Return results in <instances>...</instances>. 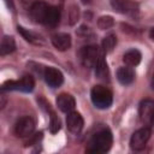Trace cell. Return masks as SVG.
<instances>
[{
    "label": "cell",
    "mask_w": 154,
    "mask_h": 154,
    "mask_svg": "<svg viewBox=\"0 0 154 154\" xmlns=\"http://www.w3.org/2000/svg\"><path fill=\"white\" fill-rule=\"evenodd\" d=\"M30 14L35 22L52 28L58 25L60 20V12L58 7H54L42 1H37L32 4L30 8Z\"/></svg>",
    "instance_id": "cell-1"
},
{
    "label": "cell",
    "mask_w": 154,
    "mask_h": 154,
    "mask_svg": "<svg viewBox=\"0 0 154 154\" xmlns=\"http://www.w3.org/2000/svg\"><path fill=\"white\" fill-rule=\"evenodd\" d=\"M112 141H113L112 132L107 129H103L93 136V138L89 142V147H88L87 152L96 153V154L106 153L109 150V148L112 146Z\"/></svg>",
    "instance_id": "cell-2"
},
{
    "label": "cell",
    "mask_w": 154,
    "mask_h": 154,
    "mask_svg": "<svg viewBox=\"0 0 154 154\" xmlns=\"http://www.w3.org/2000/svg\"><path fill=\"white\" fill-rule=\"evenodd\" d=\"M90 99L93 105L100 109L108 108L113 101L111 90L103 85H95L90 91Z\"/></svg>",
    "instance_id": "cell-3"
},
{
    "label": "cell",
    "mask_w": 154,
    "mask_h": 154,
    "mask_svg": "<svg viewBox=\"0 0 154 154\" xmlns=\"http://www.w3.org/2000/svg\"><path fill=\"white\" fill-rule=\"evenodd\" d=\"M35 87V82L34 78L30 75H25L23 76L19 81H7L2 84V90H19V91H24V93H29L32 91Z\"/></svg>",
    "instance_id": "cell-4"
},
{
    "label": "cell",
    "mask_w": 154,
    "mask_h": 154,
    "mask_svg": "<svg viewBox=\"0 0 154 154\" xmlns=\"http://www.w3.org/2000/svg\"><path fill=\"white\" fill-rule=\"evenodd\" d=\"M150 134H152V131H150V129L148 126L141 128L137 131H135L132 134L131 138H130L131 149L132 150H137V152L142 150L146 147V144H147V142H148V140L150 137Z\"/></svg>",
    "instance_id": "cell-5"
},
{
    "label": "cell",
    "mask_w": 154,
    "mask_h": 154,
    "mask_svg": "<svg viewBox=\"0 0 154 154\" xmlns=\"http://www.w3.org/2000/svg\"><path fill=\"white\" fill-rule=\"evenodd\" d=\"M79 58L82 64L85 67H95L97 60H99V49L96 46L90 45V46H85L81 49L79 52Z\"/></svg>",
    "instance_id": "cell-6"
},
{
    "label": "cell",
    "mask_w": 154,
    "mask_h": 154,
    "mask_svg": "<svg viewBox=\"0 0 154 154\" xmlns=\"http://www.w3.org/2000/svg\"><path fill=\"white\" fill-rule=\"evenodd\" d=\"M111 5L118 13L135 16L138 12V4L134 0H111Z\"/></svg>",
    "instance_id": "cell-7"
},
{
    "label": "cell",
    "mask_w": 154,
    "mask_h": 154,
    "mask_svg": "<svg viewBox=\"0 0 154 154\" xmlns=\"http://www.w3.org/2000/svg\"><path fill=\"white\" fill-rule=\"evenodd\" d=\"M35 129V122L31 117L20 118L14 126V132L19 137H30Z\"/></svg>",
    "instance_id": "cell-8"
},
{
    "label": "cell",
    "mask_w": 154,
    "mask_h": 154,
    "mask_svg": "<svg viewBox=\"0 0 154 154\" xmlns=\"http://www.w3.org/2000/svg\"><path fill=\"white\" fill-rule=\"evenodd\" d=\"M43 78H45L46 83L52 88H58L64 82L63 73L55 67H47L43 72Z\"/></svg>",
    "instance_id": "cell-9"
},
{
    "label": "cell",
    "mask_w": 154,
    "mask_h": 154,
    "mask_svg": "<svg viewBox=\"0 0 154 154\" xmlns=\"http://www.w3.org/2000/svg\"><path fill=\"white\" fill-rule=\"evenodd\" d=\"M138 114H140V119L142 123L144 124H150L153 116H154V101L146 99L140 103V108H138Z\"/></svg>",
    "instance_id": "cell-10"
},
{
    "label": "cell",
    "mask_w": 154,
    "mask_h": 154,
    "mask_svg": "<svg viewBox=\"0 0 154 154\" xmlns=\"http://www.w3.org/2000/svg\"><path fill=\"white\" fill-rule=\"evenodd\" d=\"M66 125H67V129L72 134H79L82 131V129H83L84 122H83L82 116L78 112L71 111L66 116Z\"/></svg>",
    "instance_id": "cell-11"
},
{
    "label": "cell",
    "mask_w": 154,
    "mask_h": 154,
    "mask_svg": "<svg viewBox=\"0 0 154 154\" xmlns=\"http://www.w3.org/2000/svg\"><path fill=\"white\" fill-rule=\"evenodd\" d=\"M53 46L58 49V51H67L70 47H71V36L69 34H65V32H58V34H54L51 38Z\"/></svg>",
    "instance_id": "cell-12"
},
{
    "label": "cell",
    "mask_w": 154,
    "mask_h": 154,
    "mask_svg": "<svg viewBox=\"0 0 154 154\" xmlns=\"http://www.w3.org/2000/svg\"><path fill=\"white\" fill-rule=\"evenodd\" d=\"M57 106L61 112L69 113V112L73 111V108L76 106V101L72 95L63 93V94L58 95V97H57Z\"/></svg>",
    "instance_id": "cell-13"
},
{
    "label": "cell",
    "mask_w": 154,
    "mask_h": 154,
    "mask_svg": "<svg viewBox=\"0 0 154 154\" xmlns=\"http://www.w3.org/2000/svg\"><path fill=\"white\" fill-rule=\"evenodd\" d=\"M117 78H118V81H119L122 84H124V85L131 84V83L134 82V79H135V72H134V70H132L131 67H129V66H122V67H119L118 71H117Z\"/></svg>",
    "instance_id": "cell-14"
},
{
    "label": "cell",
    "mask_w": 154,
    "mask_h": 154,
    "mask_svg": "<svg viewBox=\"0 0 154 154\" xmlns=\"http://www.w3.org/2000/svg\"><path fill=\"white\" fill-rule=\"evenodd\" d=\"M141 59H142V55H141L140 51H137V49H130L123 57V60H124V63L128 66H136V65H138Z\"/></svg>",
    "instance_id": "cell-15"
},
{
    "label": "cell",
    "mask_w": 154,
    "mask_h": 154,
    "mask_svg": "<svg viewBox=\"0 0 154 154\" xmlns=\"http://www.w3.org/2000/svg\"><path fill=\"white\" fill-rule=\"evenodd\" d=\"M14 49H16L14 38L12 36H4L1 38V43H0V54L6 55V54L12 53Z\"/></svg>",
    "instance_id": "cell-16"
},
{
    "label": "cell",
    "mask_w": 154,
    "mask_h": 154,
    "mask_svg": "<svg viewBox=\"0 0 154 154\" xmlns=\"http://www.w3.org/2000/svg\"><path fill=\"white\" fill-rule=\"evenodd\" d=\"M95 75L101 81L108 79V67H107V64H106L103 57H100L95 65Z\"/></svg>",
    "instance_id": "cell-17"
},
{
    "label": "cell",
    "mask_w": 154,
    "mask_h": 154,
    "mask_svg": "<svg viewBox=\"0 0 154 154\" xmlns=\"http://www.w3.org/2000/svg\"><path fill=\"white\" fill-rule=\"evenodd\" d=\"M116 45H117V37H116V35H113V34L107 35V36L102 40V49H103L105 53H111V52L114 49Z\"/></svg>",
    "instance_id": "cell-18"
},
{
    "label": "cell",
    "mask_w": 154,
    "mask_h": 154,
    "mask_svg": "<svg viewBox=\"0 0 154 154\" xmlns=\"http://www.w3.org/2000/svg\"><path fill=\"white\" fill-rule=\"evenodd\" d=\"M60 126H61L60 119L58 118V116H55L54 112H51V116H49V131L52 134H57L60 130Z\"/></svg>",
    "instance_id": "cell-19"
},
{
    "label": "cell",
    "mask_w": 154,
    "mask_h": 154,
    "mask_svg": "<svg viewBox=\"0 0 154 154\" xmlns=\"http://www.w3.org/2000/svg\"><path fill=\"white\" fill-rule=\"evenodd\" d=\"M113 24H114V20L111 16H102L97 19V26L101 30H107V29L112 28Z\"/></svg>",
    "instance_id": "cell-20"
},
{
    "label": "cell",
    "mask_w": 154,
    "mask_h": 154,
    "mask_svg": "<svg viewBox=\"0 0 154 154\" xmlns=\"http://www.w3.org/2000/svg\"><path fill=\"white\" fill-rule=\"evenodd\" d=\"M17 29H18V32H19L26 41H29V42H31V43H37V42H38V36L35 35L34 32H31V31L24 29L23 26H18Z\"/></svg>",
    "instance_id": "cell-21"
},
{
    "label": "cell",
    "mask_w": 154,
    "mask_h": 154,
    "mask_svg": "<svg viewBox=\"0 0 154 154\" xmlns=\"http://www.w3.org/2000/svg\"><path fill=\"white\" fill-rule=\"evenodd\" d=\"M5 2H6V5H7L11 10H13V2H12V0H5Z\"/></svg>",
    "instance_id": "cell-22"
},
{
    "label": "cell",
    "mask_w": 154,
    "mask_h": 154,
    "mask_svg": "<svg viewBox=\"0 0 154 154\" xmlns=\"http://www.w3.org/2000/svg\"><path fill=\"white\" fill-rule=\"evenodd\" d=\"M149 36H150V38L154 41V28L150 30V32H149Z\"/></svg>",
    "instance_id": "cell-23"
},
{
    "label": "cell",
    "mask_w": 154,
    "mask_h": 154,
    "mask_svg": "<svg viewBox=\"0 0 154 154\" xmlns=\"http://www.w3.org/2000/svg\"><path fill=\"white\" fill-rule=\"evenodd\" d=\"M150 125H152V129H154V116H153V119L150 122Z\"/></svg>",
    "instance_id": "cell-24"
},
{
    "label": "cell",
    "mask_w": 154,
    "mask_h": 154,
    "mask_svg": "<svg viewBox=\"0 0 154 154\" xmlns=\"http://www.w3.org/2000/svg\"><path fill=\"white\" fill-rule=\"evenodd\" d=\"M82 2H83V4H89L90 0H82Z\"/></svg>",
    "instance_id": "cell-25"
},
{
    "label": "cell",
    "mask_w": 154,
    "mask_h": 154,
    "mask_svg": "<svg viewBox=\"0 0 154 154\" xmlns=\"http://www.w3.org/2000/svg\"><path fill=\"white\" fill-rule=\"evenodd\" d=\"M152 89L154 90V77H153V81H152Z\"/></svg>",
    "instance_id": "cell-26"
}]
</instances>
